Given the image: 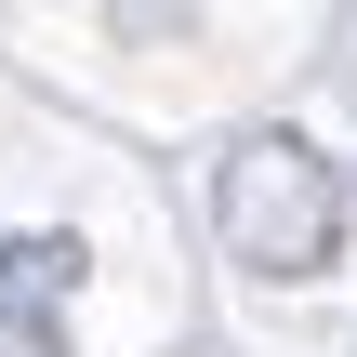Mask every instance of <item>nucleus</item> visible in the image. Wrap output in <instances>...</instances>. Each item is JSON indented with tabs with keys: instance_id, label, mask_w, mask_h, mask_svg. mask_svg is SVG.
<instances>
[{
	"instance_id": "1",
	"label": "nucleus",
	"mask_w": 357,
	"mask_h": 357,
	"mask_svg": "<svg viewBox=\"0 0 357 357\" xmlns=\"http://www.w3.org/2000/svg\"><path fill=\"white\" fill-rule=\"evenodd\" d=\"M212 225L252 278H318V265H344V172L305 132H238L212 159Z\"/></svg>"
},
{
	"instance_id": "2",
	"label": "nucleus",
	"mask_w": 357,
	"mask_h": 357,
	"mask_svg": "<svg viewBox=\"0 0 357 357\" xmlns=\"http://www.w3.org/2000/svg\"><path fill=\"white\" fill-rule=\"evenodd\" d=\"M66 305H79V238H13L0 252V357H66Z\"/></svg>"
}]
</instances>
